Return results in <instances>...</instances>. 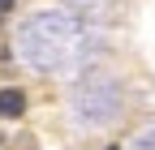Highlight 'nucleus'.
<instances>
[{"label": "nucleus", "instance_id": "f257e3e1", "mask_svg": "<svg viewBox=\"0 0 155 150\" xmlns=\"http://www.w3.org/2000/svg\"><path fill=\"white\" fill-rule=\"evenodd\" d=\"M17 116H26V95L17 86H9L0 90V120H17Z\"/></svg>", "mask_w": 155, "mask_h": 150}, {"label": "nucleus", "instance_id": "f03ea898", "mask_svg": "<svg viewBox=\"0 0 155 150\" xmlns=\"http://www.w3.org/2000/svg\"><path fill=\"white\" fill-rule=\"evenodd\" d=\"M13 5H17V0H0V17H5V13H13Z\"/></svg>", "mask_w": 155, "mask_h": 150}, {"label": "nucleus", "instance_id": "7ed1b4c3", "mask_svg": "<svg viewBox=\"0 0 155 150\" xmlns=\"http://www.w3.org/2000/svg\"><path fill=\"white\" fill-rule=\"evenodd\" d=\"M108 150H121V146H108Z\"/></svg>", "mask_w": 155, "mask_h": 150}]
</instances>
